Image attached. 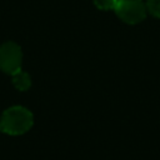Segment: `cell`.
I'll return each mask as SVG.
<instances>
[{"label":"cell","mask_w":160,"mask_h":160,"mask_svg":"<svg viewBox=\"0 0 160 160\" xmlns=\"http://www.w3.org/2000/svg\"><path fill=\"white\" fill-rule=\"evenodd\" d=\"M0 131H1V128H0Z\"/></svg>","instance_id":"obj_7"},{"label":"cell","mask_w":160,"mask_h":160,"mask_svg":"<svg viewBox=\"0 0 160 160\" xmlns=\"http://www.w3.org/2000/svg\"><path fill=\"white\" fill-rule=\"evenodd\" d=\"M22 50L14 41H6L0 45V70L8 75H14L21 70Z\"/></svg>","instance_id":"obj_2"},{"label":"cell","mask_w":160,"mask_h":160,"mask_svg":"<svg viewBox=\"0 0 160 160\" xmlns=\"http://www.w3.org/2000/svg\"><path fill=\"white\" fill-rule=\"evenodd\" d=\"M11 81H12V85L19 90V91H26L30 89L31 86V78L30 75L26 72V71H18L15 72L14 75H11Z\"/></svg>","instance_id":"obj_4"},{"label":"cell","mask_w":160,"mask_h":160,"mask_svg":"<svg viewBox=\"0 0 160 160\" xmlns=\"http://www.w3.org/2000/svg\"><path fill=\"white\" fill-rule=\"evenodd\" d=\"M146 10L154 16L160 19V0H146Z\"/></svg>","instance_id":"obj_5"},{"label":"cell","mask_w":160,"mask_h":160,"mask_svg":"<svg viewBox=\"0 0 160 160\" xmlns=\"http://www.w3.org/2000/svg\"><path fill=\"white\" fill-rule=\"evenodd\" d=\"M118 0H94V4L100 10H114Z\"/></svg>","instance_id":"obj_6"},{"label":"cell","mask_w":160,"mask_h":160,"mask_svg":"<svg viewBox=\"0 0 160 160\" xmlns=\"http://www.w3.org/2000/svg\"><path fill=\"white\" fill-rule=\"evenodd\" d=\"M114 11L126 24H138L146 18V5L141 0H118Z\"/></svg>","instance_id":"obj_3"},{"label":"cell","mask_w":160,"mask_h":160,"mask_svg":"<svg viewBox=\"0 0 160 160\" xmlns=\"http://www.w3.org/2000/svg\"><path fill=\"white\" fill-rule=\"evenodd\" d=\"M34 125V115L32 112L21 105H14L8 108L0 118V128L1 131L18 136L28 132Z\"/></svg>","instance_id":"obj_1"}]
</instances>
